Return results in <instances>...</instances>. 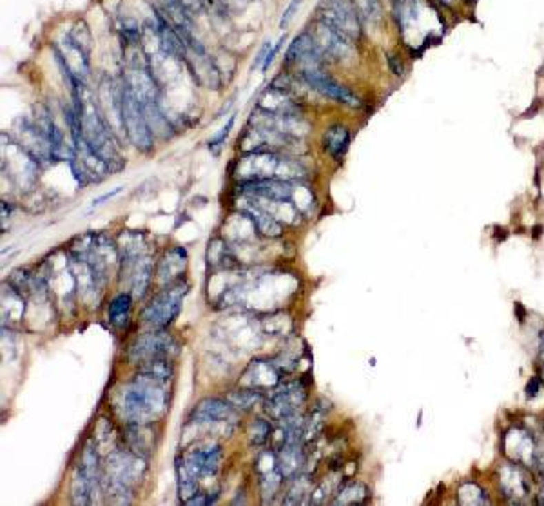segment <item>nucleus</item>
I'll return each mask as SVG.
<instances>
[{
    "label": "nucleus",
    "mask_w": 544,
    "mask_h": 506,
    "mask_svg": "<svg viewBox=\"0 0 544 506\" xmlns=\"http://www.w3.org/2000/svg\"><path fill=\"white\" fill-rule=\"evenodd\" d=\"M539 390H541L539 377L534 376L528 381V387H526V397H528V399H534V397L539 394Z\"/></svg>",
    "instance_id": "30"
},
{
    "label": "nucleus",
    "mask_w": 544,
    "mask_h": 506,
    "mask_svg": "<svg viewBox=\"0 0 544 506\" xmlns=\"http://www.w3.org/2000/svg\"><path fill=\"white\" fill-rule=\"evenodd\" d=\"M185 265H187V253H185V249L174 247L163 254L162 262L158 263V273H156V276L160 278V282L167 283V285L173 282H178V280L183 278L182 273Z\"/></svg>",
    "instance_id": "16"
},
{
    "label": "nucleus",
    "mask_w": 544,
    "mask_h": 506,
    "mask_svg": "<svg viewBox=\"0 0 544 506\" xmlns=\"http://www.w3.org/2000/svg\"><path fill=\"white\" fill-rule=\"evenodd\" d=\"M352 133L351 129L343 124L328 125L322 134V147L332 160L342 162L345 154L351 149Z\"/></svg>",
    "instance_id": "15"
},
{
    "label": "nucleus",
    "mask_w": 544,
    "mask_h": 506,
    "mask_svg": "<svg viewBox=\"0 0 544 506\" xmlns=\"http://www.w3.org/2000/svg\"><path fill=\"white\" fill-rule=\"evenodd\" d=\"M307 31L325 62H343V60L352 59L356 53L354 40H351L346 35H343L342 31H337L336 28H332L316 17L312 20L311 28H307Z\"/></svg>",
    "instance_id": "7"
},
{
    "label": "nucleus",
    "mask_w": 544,
    "mask_h": 506,
    "mask_svg": "<svg viewBox=\"0 0 544 506\" xmlns=\"http://www.w3.org/2000/svg\"><path fill=\"white\" fill-rule=\"evenodd\" d=\"M503 447H505L506 456L515 463H521V465H534L535 459V450H537V445H535L534 437L530 434L528 430L519 427H514L510 432L505 434V439H503Z\"/></svg>",
    "instance_id": "14"
},
{
    "label": "nucleus",
    "mask_w": 544,
    "mask_h": 506,
    "mask_svg": "<svg viewBox=\"0 0 544 506\" xmlns=\"http://www.w3.org/2000/svg\"><path fill=\"white\" fill-rule=\"evenodd\" d=\"M457 503L463 506L490 505L486 492L474 481H463L457 487Z\"/></svg>",
    "instance_id": "19"
},
{
    "label": "nucleus",
    "mask_w": 544,
    "mask_h": 506,
    "mask_svg": "<svg viewBox=\"0 0 544 506\" xmlns=\"http://www.w3.org/2000/svg\"><path fill=\"white\" fill-rule=\"evenodd\" d=\"M120 124L129 142L142 153L153 149V131L149 127L147 116L144 113L142 102L131 91L125 82L120 87Z\"/></svg>",
    "instance_id": "4"
},
{
    "label": "nucleus",
    "mask_w": 544,
    "mask_h": 506,
    "mask_svg": "<svg viewBox=\"0 0 544 506\" xmlns=\"http://www.w3.org/2000/svg\"><path fill=\"white\" fill-rule=\"evenodd\" d=\"M138 457L131 456L127 452H116L111 456L104 479L109 483L113 494H124L133 487L140 477Z\"/></svg>",
    "instance_id": "11"
},
{
    "label": "nucleus",
    "mask_w": 544,
    "mask_h": 506,
    "mask_svg": "<svg viewBox=\"0 0 544 506\" xmlns=\"http://www.w3.org/2000/svg\"><path fill=\"white\" fill-rule=\"evenodd\" d=\"M271 48H272L271 42H265V44H263V48H262V50H260V51H258L256 59H254V62H253V70H258V67H262L263 62H265V59H267L269 51H271Z\"/></svg>",
    "instance_id": "29"
},
{
    "label": "nucleus",
    "mask_w": 544,
    "mask_h": 506,
    "mask_svg": "<svg viewBox=\"0 0 544 506\" xmlns=\"http://www.w3.org/2000/svg\"><path fill=\"white\" fill-rule=\"evenodd\" d=\"M185 293H187V283L183 282V278L169 283L167 287L149 302L142 313V319L154 328L167 327L178 316Z\"/></svg>",
    "instance_id": "6"
},
{
    "label": "nucleus",
    "mask_w": 544,
    "mask_h": 506,
    "mask_svg": "<svg viewBox=\"0 0 544 506\" xmlns=\"http://www.w3.org/2000/svg\"><path fill=\"white\" fill-rule=\"evenodd\" d=\"M124 191V187H114L113 191H109V193H104L102 196H98V198L93 200V207H98V205H102L104 202H107V200H111L113 196H116V194H120Z\"/></svg>",
    "instance_id": "31"
},
{
    "label": "nucleus",
    "mask_w": 544,
    "mask_h": 506,
    "mask_svg": "<svg viewBox=\"0 0 544 506\" xmlns=\"http://www.w3.org/2000/svg\"><path fill=\"white\" fill-rule=\"evenodd\" d=\"M525 465L521 463H505L499 468V488L506 497L512 499V503H519V499L526 497L530 494V479L528 474L525 472Z\"/></svg>",
    "instance_id": "13"
},
{
    "label": "nucleus",
    "mask_w": 544,
    "mask_h": 506,
    "mask_svg": "<svg viewBox=\"0 0 544 506\" xmlns=\"http://www.w3.org/2000/svg\"><path fill=\"white\" fill-rule=\"evenodd\" d=\"M386 62H388V67H390V71L394 73V75L405 76L406 64H405V60H403V56H401L397 51H394V53H388V55H386Z\"/></svg>",
    "instance_id": "26"
},
{
    "label": "nucleus",
    "mask_w": 544,
    "mask_h": 506,
    "mask_svg": "<svg viewBox=\"0 0 544 506\" xmlns=\"http://www.w3.org/2000/svg\"><path fill=\"white\" fill-rule=\"evenodd\" d=\"M352 4L359 13L365 25H376L383 20V4H381V0H352Z\"/></svg>",
    "instance_id": "20"
},
{
    "label": "nucleus",
    "mask_w": 544,
    "mask_h": 506,
    "mask_svg": "<svg viewBox=\"0 0 544 506\" xmlns=\"http://www.w3.org/2000/svg\"><path fill=\"white\" fill-rule=\"evenodd\" d=\"M236 419V408L225 399L207 397L193 408L189 425H214V423H233Z\"/></svg>",
    "instance_id": "12"
},
{
    "label": "nucleus",
    "mask_w": 544,
    "mask_h": 506,
    "mask_svg": "<svg viewBox=\"0 0 544 506\" xmlns=\"http://www.w3.org/2000/svg\"><path fill=\"white\" fill-rule=\"evenodd\" d=\"M233 125H234V114H231L227 120V124L223 125L222 129H220V133H218L216 136H214V138L209 142V151H211L214 156H218V154H220L223 144H225V140H227L229 133H231V129H233Z\"/></svg>",
    "instance_id": "24"
},
{
    "label": "nucleus",
    "mask_w": 544,
    "mask_h": 506,
    "mask_svg": "<svg viewBox=\"0 0 544 506\" xmlns=\"http://www.w3.org/2000/svg\"><path fill=\"white\" fill-rule=\"evenodd\" d=\"M133 307V298L129 293H120L114 296L113 302L109 303V321L113 323L114 327H124L129 321V314Z\"/></svg>",
    "instance_id": "18"
},
{
    "label": "nucleus",
    "mask_w": 544,
    "mask_h": 506,
    "mask_svg": "<svg viewBox=\"0 0 544 506\" xmlns=\"http://www.w3.org/2000/svg\"><path fill=\"white\" fill-rule=\"evenodd\" d=\"M285 42H287V35L283 33V36H280V39H278L276 44H272V48H271V51H269L267 59H265V62H263V65H262L263 73H267L269 67H271L272 62H274V59H276L278 53H280V50H282L283 45H285Z\"/></svg>",
    "instance_id": "27"
},
{
    "label": "nucleus",
    "mask_w": 544,
    "mask_h": 506,
    "mask_svg": "<svg viewBox=\"0 0 544 506\" xmlns=\"http://www.w3.org/2000/svg\"><path fill=\"white\" fill-rule=\"evenodd\" d=\"M176 352V341L169 333H163L162 328L145 333L134 339V343L129 347V361L142 365L151 359H160V357H171V354Z\"/></svg>",
    "instance_id": "9"
},
{
    "label": "nucleus",
    "mask_w": 544,
    "mask_h": 506,
    "mask_svg": "<svg viewBox=\"0 0 544 506\" xmlns=\"http://www.w3.org/2000/svg\"><path fill=\"white\" fill-rule=\"evenodd\" d=\"M220 461H222V448L213 441L200 443L183 454L182 461H178L180 496H183V503L196 496L200 479L216 474Z\"/></svg>",
    "instance_id": "3"
},
{
    "label": "nucleus",
    "mask_w": 544,
    "mask_h": 506,
    "mask_svg": "<svg viewBox=\"0 0 544 506\" xmlns=\"http://www.w3.org/2000/svg\"><path fill=\"white\" fill-rule=\"evenodd\" d=\"M167 381L160 376L140 372L120 394V412L131 425H149L167 410Z\"/></svg>",
    "instance_id": "1"
},
{
    "label": "nucleus",
    "mask_w": 544,
    "mask_h": 506,
    "mask_svg": "<svg viewBox=\"0 0 544 506\" xmlns=\"http://www.w3.org/2000/svg\"><path fill=\"white\" fill-rule=\"evenodd\" d=\"M370 501V490L365 483L362 481H348L343 483L337 488L336 499H332V505L336 506H352V505H366Z\"/></svg>",
    "instance_id": "17"
},
{
    "label": "nucleus",
    "mask_w": 544,
    "mask_h": 506,
    "mask_svg": "<svg viewBox=\"0 0 544 506\" xmlns=\"http://www.w3.org/2000/svg\"><path fill=\"white\" fill-rule=\"evenodd\" d=\"M249 437L253 445H263L271 437V425L265 419H256L249 428Z\"/></svg>",
    "instance_id": "23"
},
{
    "label": "nucleus",
    "mask_w": 544,
    "mask_h": 506,
    "mask_svg": "<svg viewBox=\"0 0 544 506\" xmlns=\"http://www.w3.org/2000/svg\"><path fill=\"white\" fill-rule=\"evenodd\" d=\"M305 2V0H291L289 2V6L285 8V11H283L282 19H280V24H278V28L282 31L289 30V25L292 24V20L296 19L297 11H300V8H302V4Z\"/></svg>",
    "instance_id": "25"
},
{
    "label": "nucleus",
    "mask_w": 544,
    "mask_h": 506,
    "mask_svg": "<svg viewBox=\"0 0 544 506\" xmlns=\"http://www.w3.org/2000/svg\"><path fill=\"white\" fill-rule=\"evenodd\" d=\"M67 39H70L71 44H73L74 48H79L84 55L87 56L91 55V50H93V35H91L90 25L85 24V20L76 22V25L70 31Z\"/></svg>",
    "instance_id": "22"
},
{
    "label": "nucleus",
    "mask_w": 544,
    "mask_h": 506,
    "mask_svg": "<svg viewBox=\"0 0 544 506\" xmlns=\"http://www.w3.org/2000/svg\"><path fill=\"white\" fill-rule=\"evenodd\" d=\"M303 173V165L297 158L274 151H254L243 153L233 164V176L236 182H260V180H297Z\"/></svg>",
    "instance_id": "2"
},
{
    "label": "nucleus",
    "mask_w": 544,
    "mask_h": 506,
    "mask_svg": "<svg viewBox=\"0 0 544 506\" xmlns=\"http://www.w3.org/2000/svg\"><path fill=\"white\" fill-rule=\"evenodd\" d=\"M216 501V496L211 497L209 494H196V496H193L191 499H187L185 501V505L189 506H205V505H213V503Z\"/></svg>",
    "instance_id": "28"
},
{
    "label": "nucleus",
    "mask_w": 544,
    "mask_h": 506,
    "mask_svg": "<svg viewBox=\"0 0 544 506\" xmlns=\"http://www.w3.org/2000/svg\"><path fill=\"white\" fill-rule=\"evenodd\" d=\"M515 310H517L519 321H525V310H523V307H521V303H515Z\"/></svg>",
    "instance_id": "33"
},
{
    "label": "nucleus",
    "mask_w": 544,
    "mask_h": 506,
    "mask_svg": "<svg viewBox=\"0 0 544 506\" xmlns=\"http://www.w3.org/2000/svg\"><path fill=\"white\" fill-rule=\"evenodd\" d=\"M537 505H541V506H544V487H543V490L539 492V494H537Z\"/></svg>",
    "instance_id": "34"
},
{
    "label": "nucleus",
    "mask_w": 544,
    "mask_h": 506,
    "mask_svg": "<svg viewBox=\"0 0 544 506\" xmlns=\"http://www.w3.org/2000/svg\"><path fill=\"white\" fill-rule=\"evenodd\" d=\"M316 19L342 31L343 35L354 40L356 44H359L365 36V24L352 0H322L316 8Z\"/></svg>",
    "instance_id": "5"
},
{
    "label": "nucleus",
    "mask_w": 544,
    "mask_h": 506,
    "mask_svg": "<svg viewBox=\"0 0 544 506\" xmlns=\"http://www.w3.org/2000/svg\"><path fill=\"white\" fill-rule=\"evenodd\" d=\"M305 399H307V388L303 387L302 381L282 383L267 396L265 408L272 417H276L280 421L289 416H294L297 408L305 403Z\"/></svg>",
    "instance_id": "10"
},
{
    "label": "nucleus",
    "mask_w": 544,
    "mask_h": 506,
    "mask_svg": "<svg viewBox=\"0 0 544 506\" xmlns=\"http://www.w3.org/2000/svg\"><path fill=\"white\" fill-rule=\"evenodd\" d=\"M475 4H477V0H459L461 8H466V10H474Z\"/></svg>",
    "instance_id": "32"
},
{
    "label": "nucleus",
    "mask_w": 544,
    "mask_h": 506,
    "mask_svg": "<svg viewBox=\"0 0 544 506\" xmlns=\"http://www.w3.org/2000/svg\"><path fill=\"white\" fill-rule=\"evenodd\" d=\"M302 75L303 80L307 82L312 87V91H316L317 94H322L325 98L334 100L337 104H343L346 107H362V100L354 91H351L346 85H343L342 82H337L331 73H326L325 67H316V70H307Z\"/></svg>",
    "instance_id": "8"
},
{
    "label": "nucleus",
    "mask_w": 544,
    "mask_h": 506,
    "mask_svg": "<svg viewBox=\"0 0 544 506\" xmlns=\"http://www.w3.org/2000/svg\"><path fill=\"white\" fill-rule=\"evenodd\" d=\"M263 399V392L260 388H243V390H236V392L229 394L227 401L233 405L236 410H249L254 405Z\"/></svg>",
    "instance_id": "21"
}]
</instances>
